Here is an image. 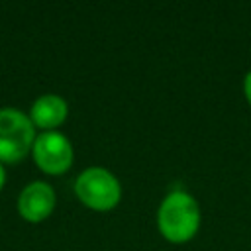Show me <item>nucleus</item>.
Wrapping results in <instances>:
<instances>
[{"instance_id":"4","label":"nucleus","mask_w":251,"mask_h":251,"mask_svg":"<svg viewBox=\"0 0 251 251\" xmlns=\"http://www.w3.org/2000/svg\"><path fill=\"white\" fill-rule=\"evenodd\" d=\"M33 161L35 165L47 173V175H63L71 169L75 151L67 135L61 131H43L41 135L35 137L33 147Z\"/></svg>"},{"instance_id":"8","label":"nucleus","mask_w":251,"mask_h":251,"mask_svg":"<svg viewBox=\"0 0 251 251\" xmlns=\"http://www.w3.org/2000/svg\"><path fill=\"white\" fill-rule=\"evenodd\" d=\"M4 180H6V173H4V167L0 165V188L4 186Z\"/></svg>"},{"instance_id":"7","label":"nucleus","mask_w":251,"mask_h":251,"mask_svg":"<svg viewBox=\"0 0 251 251\" xmlns=\"http://www.w3.org/2000/svg\"><path fill=\"white\" fill-rule=\"evenodd\" d=\"M243 96H245V100H247V104L251 106V69L245 73V76H243Z\"/></svg>"},{"instance_id":"2","label":"nucleus","mask_w":251,"mask_h":251,"mask_svg":"<svg viewBox=\"0 0 251 251\" xmlns=\"http://www.w3.org/2000/svg\"><path fill=\"white\" fill-rule=\"evenodd\" d=\"M76 198L90 210L108 212L122 200V184L106 167H86L75 180Z\"/></svg>"},{"instance_id":"6","label":"nucleus","mask_w":251,"mask_h":251,"mask_svg":"<svg viewBox=\"0 0 251 251\" xmlns=\"http://www.w3.org/2000/svg\"><path fill=\"white\" fill-rule=\"evenodd\" d=\"M69 104L59 94H43L39 96L29 112V120L35 127H41L45 131H55L57 126H61L67 120Z\"/></svg>"},{"instance_id":"3","label":"nucleus","mask_w":251,"mask_h":251,"mask_svg":"<svg viewBox=\"0 0 251 251\" xmlns=\"http://www.w3.org/2000/svg\"><path fill=\"white\" fill-rule=\"evenodd\" d=\"M35 126L16 108L0 110V161L18 163L33 147Z\"/></svg>"},{"instance_id":"1","label":"nucleus","mask_w":251,"mask_h":251,"mask_svg":"<svg viewBox=\"0 0 251 251\" xmlns=\"http://www.w3.org/2000/svg\"><path fill=\"white\" fill-rule=\"evenodd\" d=\"M202 222V210L198 200L182 190L175 188L165 194L157 208V229L169 243H186L190 241Z\"/></svg>"},{"instance_id":"5","label":"nucleus","mask_w":251,"mask_h":251,"mask_svg":"<svg viewBox=\"0 0 251 251\" xmlns=\"http://www.w3.org/2000/svg\"><path fill=\"white\" fill-rule=\"evenodd\" d=\"M57 196L49 182L33 180L18 196V212L24 220L37 224L43 222L55 208Z\"/></svg>"}]
</instances>
